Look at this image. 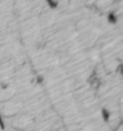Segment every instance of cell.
Returning a JSON list of instances; mask_svg holds the SVG:
<instances>
[{"label": "cell", "mask_w": 123, "mask_h": 131, "mask_svg": "<svg viewBox=\"0 0 123 131\" xmlns=\"http://www.w3.org/2000/svg\"><path fill=\"white\" fill-rule=\"evenodd\" d=\"M103 116H104V118H105V121H107L108 117H109V115L107 114V112H106V111H103Z\"/></svg>", "instance_id": "cell-1"}, {"label": "cell", "mask_w": 123, "mask_h": 131, "mask_svg": "<svg viewBox=\"0 0 123 131\" xmlns=\"http://www.w3.org/2000/svg\"><path fill=\"white\" fill-rule=\"evenodd\" d=\"M0 127H1V128H4V124H3V122H2L1 116H0Z\"/></svg>", "instance_id": "cell-2"}]
</instances>
